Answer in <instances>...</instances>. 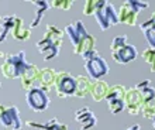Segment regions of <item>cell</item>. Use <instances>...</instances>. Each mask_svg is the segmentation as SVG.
I'll list each match as a JSON object with an SVG mask.
<instances>
[{"mask_svg": "<svg viewBox=\"0 0 155 130\" xmlns=\"http://www.w3.org/2000/svg\"><path fill=\"white\" fill-rule=\"evenodd\" d=\"M99 0H87L83 6V14L85 16H90V14H94L96 9H97Z\"/></svg>", "mask_w": 155, "mask_h": 130, "instance_id": "cell-26", "label": "cell"}, {"mask_svg": "<svg viewBox=\"0 0 155 130\" xmlns=\"http://www.w3.org/2000/svg\"><path fill=\"white\" fill-rule=\"evenodd\" d=\"M97 20L99 27L106 31L111 27V26L118 24V16L117 12H116L114 6L110 3V2H106V0H99L97 9L93 14Z\"/></svg>", "mask_w": 155, "mask_h": 130, "instance_id": "cell-7", "label": "cell"}, {"mask_svg": "<svg viewBox=\"0 0 155 130\" xmlns=\"http://www.w3.org/2000/svg\"><path fill=\"white\" fill-rule=\"evenodd\" d=\"M31 3H33V6L35 7V14H34V19H33V21H31V24H30V27L33 29V27L40 26L41 20H42V17H44V13L51 7V4H49V2H44V0H34Z\"/></svg>", "mask_w": 155, "mask_h": 130, "instance_id": "cell-21", "label": "cell"}, {"mask_svg": "<svg viewBox=\"0 0 155 130\" xmlns=\"http://www.w3.org/2000/svg\"><path fill=\"white\" fill-rule=\"evenodd\" d=\"M38 88L44 91V92H51L55 88V69L52 68H44L40 71V77H38Z\"/></svg>", "mask_w": 155, "mask_h": 130, "instance_id": "cell-15", "label": "cell"}, {"mask_svg": "<svg viewBox=\"0 0 155 130\" xmlns=\"http://www.w3.org/2000/svg\"><path fill=\"white\" fill-rule=\"evenodd\" d=\"M49 4L51 7H55L58 10H69L74 2L72 0H54V2H49Z\"/></svg>", "mask_w": 155, "mask_h": 130, "instance_id": "cell-25", "label": "cell"}, {"mask_svg": "<svg viewBox=\"0 0 155 130\" xmlns=\"http://www.w3.org/2000/svg\"><path fill=\"white\" fill-rule=\"evenodd\" d=\"M64 31L69 37L71 43L74 45V54H76V55H85L86 53H89L90 50L94 48L96 40H94V37L92 34L87 32L83 21H72V23L65 26Z\"/></svg>", "mask_w": 155, "mask_h": 130, "instance_id": "cell-1", "label": "cell"}, {"mask_svg": "<svg viewBox=\"0 0 155 130\" xmlns=\"http://www.w3.org/2000/svg\"><path fill=\"white\" fill-rule=\"evenodd\" d=\"M25 101H27L28 108L34 112H44L49 106L48 94L44 92L38 86H34V88H31L30 91L25 92Z\"/></svg>", "mask_w": 155, "mask_h": 130, "instance_id": "cell-9", "label": "cell"}, {"mask_svg": "<svg viewBox=\"0 0 155 130\" xmlns=\"http://www.w3.org/2000/svg\"><path fill=\"white\" fill-rule=\"evenodd\" d=\"M126 89L123 85H114L109 88V92L106 95V102L113 115H117L124 110V95H126Z\"/></svg>", "mask_w": 155, "mask_h": 130, "instance_id": "cell-11", "label": "cell"}, {"mask_svg": "<svg viewBox=\"0 0 155 130\" xmlns=\"http://www.w3.org/2000/svg\"><path fill=\"white\" fill-rule=\"evenodd\" d=\"M143 96L140 94V91L135 86L127 88L126 95H124V109L131 115V116H137L141 115L143 110Z\"/></svg>", "mask_w": 155, "mask_h": 130, "instance_id": "cell-12", "label": "cell"}, {"mask_svg": "<svg viewBox=\"0 0 155 130\" xmlns=\"http://www.w3.org/2000/svg\"><path fill=\"white\" fill-rule=\"evenodd\" d=\"M152 122H154V125H152V126H154V130H155V118L152 119Z\"/></svg>", "mask_w": 155, "mask_h": 130, "instance_id": "cell-29", "label": "cell"}, {"mask_svg": "<svg viewBox=\"0 0 155 130\" xmlns=\"http://www.w3.org/2000/svg\"><path fill=\"white\" fill-rule=\"evenodd\" d=\"M12 36L17 41H27L31 37V30H30V27H27L24 24L23 19L16 17V24H14V29L12 31Z\"/></svg>", "mask_w": 155, "mask_h": 130, "instance_id": "cell-19", "label": "cell"}, {"mask_svg": "<svg viewBox=\"0 0 155 130\" xmlns=\"http://www.w3.org/2000/svg\"><path fill=\"white\" fill-rule=\"evenodd\" d=\"M82 57L85 60V69L89 75V79L100 81L104 75L109 74V65H107L106 60L97 53L96 48L90 50L89 53H86Z\"/></svg>", "mask_w": 155, "mask_h": 130, "instance_id": "cell-4", "label": "cell"}, {"mask_svg": "<svg viewBox=\"0 0 155 130\" xmlns=\"http://www.w3.org/2000/svg\"><path fill=\"white\" fill-rule=\"evenodd\" d=\"M124 130H141V127H140V125H133V126L127 127V129H124Z\"/></svg>", "mask_w": 155, "mask_h": 130, "instance_id": "cell-27", "label": "cell"}, {"mask_svg": "<svg viewBox=\"0 0 155 130\" xmlns=\"http://www.w3.org/2000/svg\"><path fill=\"white\" fill-rule=\"evenodd\" d=\"M0 88H2V84H0Z\"/></svg>", "mask_w": 155, "mask_h": 130, "instance_id": "cell-30", "label": "cell"}, {"mask_svg": "<svg viewBox=\"0 0 155 130\" xmlns=\"http://www.w3.org/2000/svg\"><path fill=\"white\" fill-rule=\"evenodd\" d=\"M40 71H41V69L38 68L37 65L30 64V67L27 68V71H25V72L20 77V79H21V88H23L25 92L35 86V84L38 82V77H40Z\"/></svg>", "mask_w": 155, "mask_h": 130, "instance_id": "cell-14", "label": "cell"}, {"mask_svg": "<svg viewBox=\"0 0 155 130\" xmlns=\"http://www.w3.org/2000/svg\"><path fill=\"white\" fill-rule=\"evenodd\" d=\"M143 58L151 68V72H155V48H147L143 51Z\"/></svg>", "mask_w": 155, "mask_h": 130, "instance_id": "cell-24", "label": "cell"}, {"mask_svg": "<svg viewBox=\"0 0 155 130\" xmlns=\"http://www.w3.org/2000/svg\"><path fill=\"white\" fill-rule=\"evenodd\" d=\"M16 17L14 14L12 16H0V44H3L7 38L8 32H12L16 24Z\"/></svg>", "mask_w": 155, "mask_h": 130, "instance_id": "cell-20", "label": "cell"}, {"mask_svg": "<svg viewBox=\"0 0 155 130\" xmlns=\"http://www.w3.org/2000/svg\"><path fill=\"white\" fill-rule=\"evenodd\" d=\"M150 21H151L152 24L155 26V12H154V14H152V17H151V19H150Z\"/></svg>", "mask_w": 155, "mask_h": 130, "instance_id": "cell-28", "label": "cell"}, {"mask_svg": "<svg viewBox=\"0 0 155 130\" xmlns=\"http://www.w3.org/2000/svg\"><path fill=\"white\" fill-rule=\"evenodd\" d=\"M109 88H110V86L107 85L104 81H92L89 95L92 96V99H93L94 102H102L103 99H106Z\"/></svg>", "mask_w": 155, "mask_h": 130, "instance_id": "cell-17", "label": "cell"}, {"mask_svg": "<svg viewBox=\"0 0 155 130\" xmlns=\"http://www.w3.org/2000/svg\"><path fill=\"white\" fill-rule=\"evenodd\" d=\"M110 53L113 55V60L118 64H128L134 61L138 53L134 45L127 44V36H117L113 38V43L110 45Z\"/></svg>", "mask_w": 155, "mask_h": 130, "instance_id": "cell-5", "label": "cell"}, {"mask_svg": "<svg viewBox=\"0 0 155 130\" xmlns=\"http://www.w3.org/2000/svg\"><path fill=\"white\" fill-rule=\"evenodd\" d=\"M0 123L8 130H20L23 123L17 106H7L0 103Z\"/></svg>", "mask_w": 155, "mask_h": 130, "instance_id": "cell-10", "label": "cell"}, {"mask_svg": "<svg viewBox=\"0 0 155 130\" xmlns=\"http://www.w3.org/2000/svg\"><path fill=\"white\" fill-rule=\"evenodd\" d=\"M28 67L30 64L25 60V51H20L17 54L7 55L0 67V71L6 79H16V78H20Z\"/></svg>", "mask_w": 155, "mask_h": 130, "instance_id": "cell-3", "label": "cell"}, {"mask_svg": "<svg viewBox=\"0 0 155 130\" xmlns=\"http://www.w3.org/2000/svg\"><path fill=\"white\" fill-rule=\"evenodd\" d=\"M75 120L81 125V130H92L97 123V119L89 108H82V109L76 110Z\"/></svg>", "mask_w": 155, "mask_h": 130, "instance_id": "cell-13", "label": "cell"}, {"mask_svg": "<svg viewBox=\"0 0 155 130\" xmlns=\"http://www.w3.org/2000/svg\"><path fill=\"white\" fill-rule=\"evenodd\" d=\"M55 89L59 98L75 96L76 94V77L66 71H55Z\"/></svg>", "mask_w": 155, "mask_h": 130, "instance_id": "cell-8", "label": "cell"}, {"mask_svg": "<svg viewBox=\"0 0 155 130\" xmlns=\"http://www.w3.org/2000/svg\"><path fill=\"white\" fill-rule=\"evenodd\" d=\"M140 29L143 31L144 37H145L148 45H150V48H155V26L150 20H147L140 24Z\"/></svg>", "mask_w": 155, "mask_h": 130, "instance_id": "cell-23", "label": "cell"}, {"mask_svg": "<svg viewBox=\"0 0 155 130\" xmlns=\"http://www.w3.org/2000/svg\"><path fill=\"white\" fill-rule=\"evenodd\" d=\"M135 88L140 91V94H141V96H143L144 106L150 105V103H154L155 102V88L151 85V81H150V79H145V81L137 84Z\"/></svg>", "mask_w": 155, "mask_h": 130, "instance_id": "cell-16", "label": "cell"}, {"mask_svg": "<svg viewBox=\"0 0 155 130\" xmlns=\"http://www.w3.org/2000/svg\"><path fill=\"white\" fill-rule=\"evenodd\" d=\"M90 84H92V81L89 79V77L78 75L76 77V94H75V96H78V98L87 96L90 91Z\"/></svg>", "mask_w": 155, "mask_h": 130, "instance_id": "cell-22", "label": "cell"}, {"mask_svg": "<svg viewBox=\"0 0 155 130\" xmlns=\"http://www.w3.org/2000/svg\"><path fill=\"white\" fill-rule=\"evenodd\" d=\"M62 41H64V32L57 26L48 24L45 29L44 37L37 43V48L44 57L45 61H49L59 54Z\"/></svg>", "mask_w": 155, "mask_h": 130, "instance_id": "cell-2", "label": "cell"}, {"mask_svg": "<svg viewBox=\"0 0 155 130\" xmlns=\"http://www.w3.org/2000/svg\"><path fill=\"white\" fill-rule=\"evenodd\" d=\"M150 3L148 2H141V0H127L126 3L120 6L117 16L118 23L127 26H135L137 19H138V13L144 9H148Z\"/></svg>", "mask_w": 155, "mask_h": 130, "instance_id": "cell-6", "label": "cell"}, {"mask_svg": "<svg viewBox=\"0 0 155 130\" xmlns=\"http://www.w3.org/2000/svg\"><path fill=\"white\" fill-rule=\"evenodd\" d=\"M6 130H8V129H6Z\"/></svg>", "mask_w": 155, "mask_h": 130, "instance_id": "cell-31", "label": "cell"}, {"mask_svg": "<svg viewBox=\"0 0 155 130\" xmlns=\"http://www.w3.org/2000/svg\"><path fill=\"white\" fill-rule=\"evenodd\" d=\"M25 125L34 129H41V130H68V125L61 123L58 119H49L48 122L45 123H38V122H33V120H27Z\"/></svg>", "mask_w": 155, "mask_h": 130, "instance_id": "cell-18", "label": "cell"}]
</instances>
